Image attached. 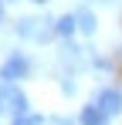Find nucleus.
Returning <instances> with one entry per match:
<instances>
[{
  "mask_svg": "<svg viewBox=\"0 0 122 125\" xmlns=\"http://www.w3.org/2000/svg\"><path fill=\"white\" fill-rule=\"evenodd\" d=\"M0 21H3V3H0Z\"/></svg>",
  "mask_w": 122,
  "mask_h": 125,
  "instance_id": "9d476101",
  "label": "nucleus"
},
{
  "mask_svg": "<svg viewBox=\"0 0 122 125\" xmlns=\"http://www.w3.org/2000/svg\"><path fill=\"white\" fill-rule=\"evenodd\" d=\"M75 31H78V17H75V14H64L61 21H54V34L64 37V41H68V37H75Z\"/></svg>",
  "mask_w": 122,
  "mask_h": 125,
  "instance_id": "39448f33",
  "label": "nucleus"
},
{
  "mask_svg": "<svg viewBox=\"0 0 122 125\" xmlns=\"http://www.w3.org/2000/svg\"><path fill=\"white\" fill-rule=\"evenodd\" d=\"M92 102L98 105V108L105 112V115H122V91H119V88H112V84L98 88Z\"/></svg>",
  "mask_w": 122,
  "mask_h": 125,
  "instance_id": "7ed1b4c3",
  "label": "nucleus"
},
{
  "mask_svg": "<svg viewBox=\"0 0 122 125\" xmlns=\"http://www.w3.org/2000/svg\"><path fill=\"white\" fill-rule=\"evenodd\" d=\"M75 17H78V31L81 34H95V14L92 10H78Z\"/></svg>",
  "mask_w": 122,
  "mask_h": 125,
  "instance_id": "423d86ee",
  "label": "nucleus"
},
{
  "mask_svg": "<svg viewBox=\"0 0 122 125\" xmlns=\"http://www.w3.org/2000/svg\"><path fill=\"white\" fill-rule=\"evenodd\" d=\"M61 91H64V95H75V91H78V84L71 81V78H64V81H61Z\"/></svg>",
  "mask_w": 122,
  "mask_h": 125,
  "instance_id": "6e6552de",
  "label": "nucleus"
},
{
  "mask_svg": "<svg viewBox=\"0 0 122 125\" xmlns=\"http://www.w3.org/2000/svg\"><path fill=\"white\" fill-rule=\"evenodd\" d=\"M109 118H112V115H105L95 102L85 105V108H81V115H78V122H81V125H109Z\"/></svg>",
  "mask_w": 122,
  "mask_h": 125,
  "instance_id": "20e7f679",
  "label": "nucleus"
},
{
  "mask_svg": "<svg viewBox=\"0 0 122 125\" xmlns=\"http://www.w3.org/2000/svg\"><path fill=\"white\" fill-rule=\"evenodd\" d=\"M51 125H75V122H71V118H64V115H54V118H51Z\"/></svg>",
  "mask_w": 122,
  "mask_h": 125,
  "instance_id": "1a4fd4ad",
  "label": "nucleus"
},
{
  "mask_svg": "<svg viewBox=\"0 0 122 125\" xmlns=\"http://www.w3.org/2000/svg\"><path fill=\"white\" fill-rule=\"evenodd\" d=\"M34 3H44V0H34Z\"/></svg>",
  "mask_w": 122,
  "mask_h": 125,
  "instance_id": "9b49d317",
  "label": "nucleus"
},
{
  "mask_svg": "<svg viewBox=\"0 0 122 125\" xmlns=\"http://www.w3.org/2000/svg\"><path fill=\"white\" fill-rule=\"evenodd\" d=\"M44 118L41 115H31V112H24V115H14V125H41Z\"/></svg>",
  "mask_w": 122,
  "mask_h": 125,
  "instance_id": "0eeeda50",
  "label": "nucleus"
},
{
  "mask_svg": "<svg viewBox=\"0 0 122 125\" xmlns=\"http://www.w3.org/2000/svg\"><path fill=\"white\" fill-rule=\"evenodd\" d=\"M27 71H31V61L20 51H14L7 61L0 64V81H20V78H27Z\"/></svg>",
  "mask_w": 122,
  "mask_h": 125,
  "instance_id": "f03ea898",
  "label": "nucleus"
},
{
  "mask_svg": "<svg viewBox=\"0 0 122 125\" xmlns=\"http://www.w3.org/2000/svg\"><path fill=\"white\" fill-rule=\"evenodd\" d=\"M17 34L27 37V41L44 44L54 34V21H51V17H24V21H17Z\"/></svg>",
  "mask_w": 122,
  "mask_h": 125,
  "instance_id": "f257e3e1",
  "label": "nucleus"
}]
</instances>
